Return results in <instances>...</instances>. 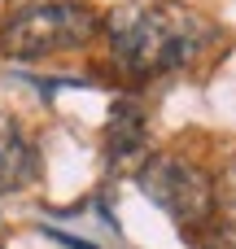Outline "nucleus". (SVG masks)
I'll return each instance as SVG.
<instances>
[{
  "label": "nucleus",
  "mask_w": 236,
  "mask_h": 249,
  "mask_svg": "<svg viewBox=\"0 0 236 249\" xmlns=\"http://www.w3.org/2000/svg\"><path fill=\"white\" fill-rule=\"evenodd\" d=\"M101 26L109 35L114 66L127 79H153V74L180 70L210 39V26L197 13L158 4V0H127V4L109 9V18Z\"/></svg>",
  "instance_id": "f257e3e1"
},
{
  "label": "nucleus",
  "mask_w": 236,
  "mask_h": 249,
  "mask_svg": "<svg viewBox=\"0 0 236 249\" xmlns=\"http://www.w3.org/2000/svg\"><path fill=\"white\" fill-rule=\"evenodd\" d=\"M101 35V13L83 0H39L4 18L0 53L13 61H35L53 53H74Z\"/></svg>",
  "instance_id": "f03ea898"
},
{
  "label": "nucleus",
  "mask_w": 236,
  "mask_h": 249,
  "mask_svg": "<svg viewBox=\"0 0 236 249\" xmlns=\"http://www.w3.org/2000/svg\"><path fill=\"white\" fill-rule=\"evenodd\" d=\"M140 188L145 197L166 210L180 228L188 232H201L206 223H215V179L188 162V158H153L140 166Z\"/></svg>",
  "instance_id": "7ed1b4c3"
},
{
  "label": "nucleus",
  "mask_w": 236,
  "mask_h": 249,
  "mask_svg": "<svg viewBox=\"0 0 236 249\" xmlns=\"http://www.w3.org/2000/svg\"><path fill=\"white\" fill-rule=\"evenodd\" d=\"M35 149L13 118H0V193H18L35 179Z\"/></svg>",
  "instance_id": "20e7f679"
},
{
  "label": "nucleus",
  "mask_w": 236,
  "mask_h": 249,
  "mask_svg": "<svg viewBox=\"0 0 236 249\" xmlns=\"http://www.w3.org/2000/svg\"><path fill=\"white\" fill-rule=\"evenodd\" d=\"M105 153L114 166L131 162L145 153V114L131 105V101H118L109 109V123H105Z\"/></svg>",
  "instance_id": "39448f33"
},
{
  "label": "nucleus",
  "mask_w": 236,
  "mask_h": 249,
  "mask_svg": "<svg viewBox=\"0 0 236 249\" xmlns=\"http://www.w3.org/2000/svg\"><path fill=\"white\" fill-rule=\"evenodd\" d=\"M215 241H236V162L215 179Z\"/></svg>",
  "instance_id": "423d86ee"
},
{
  "label": "nucleus",
  "mask_w": 236,
  "mask_h": 249,
  "mask_svg": "<svg viewBox=\"0 0 236 249\" xmlns=\"http://www.w3.org/2000/svg\"><path fill=\"white\" fill-rule=\"evenodd\" d=\"M210 249H236V241H215Z\"/></svg>",
  "instance_id": "0eeeda50"
}]
</instances>
